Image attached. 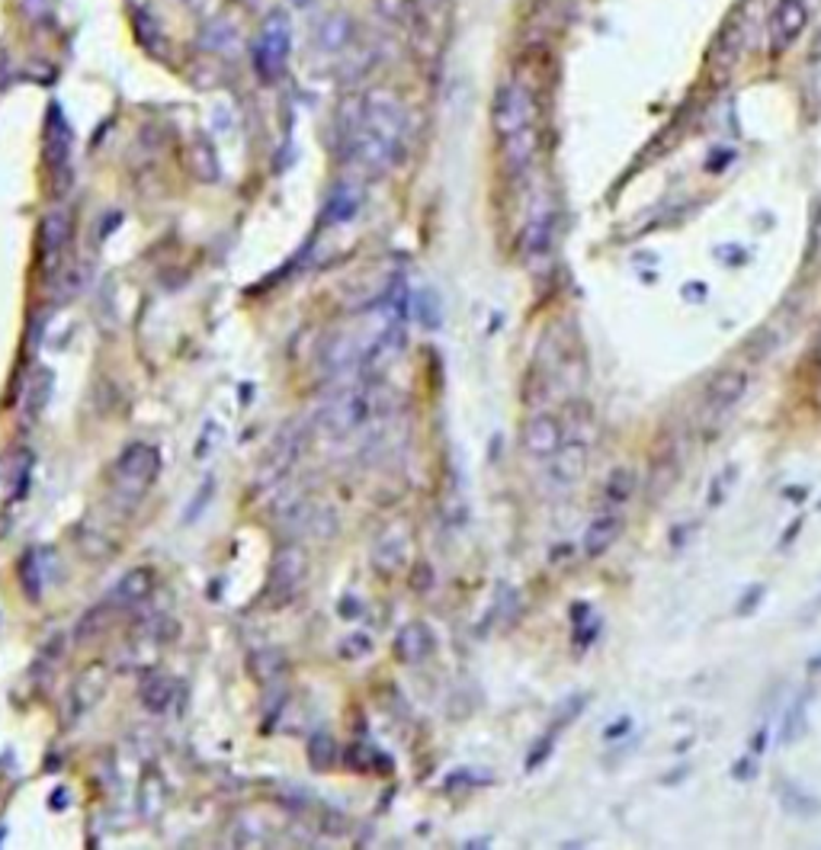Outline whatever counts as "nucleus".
Instances as JSON below:
<instances>
[{
    "instance_id": "nucleus-26",
    "label": "nucleus",
    "mask_w": 821,
    "mask_h": 850,
    "mask_svg": "<svg viewBox=\"0 0 821 850\" xmlns=\"http://www.w3.org/2000/svg\"><path fill=\"white\" fill-rule=\"evenodd\" d=\"M305 754H308V764H312V771H331L334 764H338V758H341V748H338V741H334V735L331 732H325V728H318L312 738H308V748H305Z\"/></svg>"
},
{
    "instance_id": "nucleus-37",
    "label": "nucleus",
    "mask_w": 821,
    "mask_h": 850,
    "mask_svg": "<svg viewBox=\"0 0 821 850\" xmlns=\"http://www.w3.org/2000/svg\"><path fill=\"white\" fill-rule=\"evenodd\" d=\"M763 597H767V587H763V584H751V587L738 597L735 613H738V617H751V613H757V607H760Z\"/></svg>"
},
{
    "instance_id": "nucleus-35",
    "label": "nucleus",
    "mask_w": 821,
    "mask_h": 850,
    "mask_svg": "<svg viewBox=\"0 0 821 850\" xmlns=\"http://www.w3.org/2000/svg\"><path fill=\"white\" fill-rule=\"evenodd\" d=\"M635 492V472L632 469H614L607 485H604V500L610 504H626Z\"/></svg>"
},
{
    "instance_id": "nucleus-38",
    "label": "nucleus",
    "mask_w": 821,
    "mask_h": 850,
    "mask_svg": "<svg viewBox=\"0 0 821 850\" xmlns=\"http://www.w3.org/2000/svg\"><path fill=\"white\" fill-rule=\"evenodd\" d=\"M555 735H558V732L548 728L546 735H543V741L530 751V761H527V771H530V774H533L536 767H543V764L548 761V754H552V748H555Z\"/></svg>"
},
{
    "instance_id": "nucleus-6",
    "label": "nucleus",
    "mask_w": 821,
    "mask_h": 850,
    "mask_svg": "<svg viewBox=\"0 0 821 850\" xmlns=\"http://www.w3.org/2000/svg\"><path fill=\"white\" fill-rule=\"evenodd\" d=\"M305 443H308V430H305V424L289 421V424L282 427V430L274 436V443H270V449H267L261 469H257V485L267 489V485H276L279 479H286V475L292 472V466L299 462Z\"/></svg>"
},
{
    "instance_id": "nucleus-41",
    "label": "nucleus",
    "mask_w": 821,
    "mask_h": 850,
    "mask_svg": "<svg viewBox=\"0 0 821 850\" xmlns=\"http://www.w3.org/2000/svg\"><path fill=\"white\" fill-rule=\"evenodd\" d=\"M632 725H635L632 715H622L619 722H610V725L604 728V738H607V741H619V738H626V735L632 732Z\"/></svg>"
},
{
    "instance_id": "nucleus-46",
    "label": "nucleus",
    "mask_w": 821,
    "mask_h": 850,
    "mask_svg": "<svg viewBox=\"0 0 821 850\" xmlns=\"http://www.w3.org/2000/svg\"><path fill=\"white\" fill-rule=\"evenodd\" d=\"M819 613H821V594H819V597H816V600H812V607H809V610L803 613V620H816Z\"/></svg>"
},
{
    "instance_id": "nucleus-29",
    "label": "nucleus",
    "mask_w": 821,
    "mask_h": 850,
    "mask_svg": "<svg viewBox=\"0 0 821 850\" xmlns=\"http://www.w3.org/2000/svg\"><path fill=\"white\" fill-rule=\"evenodd\" d=\"M164 796H167V789L161 783V774L148 771L138 783V812H144V819H154L164 809Z\"/></svg>"
},
{
    "instance_id": "nucleus-36",
    "label": "nucleus",
    "mask_w": 821,
    "mask_h": 850,
    "mask_svg": "<svg viewBox=\"0 0 821 850\" xmlns=\"http://www.w3.org/2000/svg\"><path fill=\"white\" fill-rule=\"evenodd\" d=\"M735 472H738V466H729V469H725V472H722V475L712 482V489H709V507H719V504L725 500L729 489H732V485H735V479H738Z\"/></svg>"
},
{
    "instance_id": "nucleus-39",
    "label": "nucleus",
    "mask_w": 821,
    "mask_h": 850,
    "mask_svg": "<svg viewBox=\"0 0 821 850\" xmlns=\"http://www.w3.org/2000/svg\"><path fill=\"white\" fill-rule=\"evenodd\" d=\"M212 495H215V479L209 475L203 485H200V492H197V497H193L197 504H190V510L184 513V520H187V523H190V520H197V517L203 513L205 507H209V497H212Z\"/></svg>"
},
{
    "instance_id": "nucleus-19",
    "label": "nucleus",
    "mask_w": 821,
    "mask_h": 850,
    "mask_svg": "<svg viewBox=\"0 0 821 850\" xmlns=\"http://www.w3.org/2000/svg\"><path fill=\"white\" fill-rule=\"evenodd\" d=\"M552 231H555V218H552L548 210H536V213L530 215V221H527V228H523V238H520L527 261H543V257H548V251H552Z\"/></svg>"
},
{
    "instance_id": "nucleus-9",
    "label": "nucleus",
    "mask_w": 821,
    "mask_h": 850,
    "mask_svg": "<svg viewBox=\"0 0 821 850\" xmlns=\"http://www.w3.org/2000/svg\"><path fill=\"white\" fill-rule=\"evenodd\" d=\"M748 385H751V376L745 369H722L719 376H712V382L703 392V418L706 421L725 418L748 395Z\"/></svg>"
},
{
    "instance_id": "nucleus-17",
    "label": "nucleus",
    "mask_w": 821,
    "mask_h": 850,
    "mask_svg": "<svg viewBox=\"0 0 821 850\" xmlns=\"http://www.w3.org/2000/svg\"><path fill=\"white\" fill-rule=\"evenodd\" d=\"M154 584H157V578H154L151 568H129V571L116 581L110 600H113L116 607H136V604L148 600V597L154 594Z\"/></svg>"
},
{
    "instance_id": "nucleus-49",
    "label": "nucleus",
    "mask_w": 821,
    "mask_h": 850,
    "mask_svg": "<svg viewBox=\"0 0 821 850\" xmlns=\"http://www.w3.org/2000/svg\"><path fill=\"white\" fill-rule=\"evenodd\" d=\"M0 845H3V825H0Z\"/></svg>"
},
{
    "instance_id": "nucleus-28",
    "label": "nucleus",
    "mask_w": 821,
    "mask_h": 850,
    "mask_svg": "<svg viewBox=\"0 0 821 850\" xmlns=\"http://www.w3.org/2000/svg\"><path fill=\"white\" fill-rule=\"evenodd\" d=\"M379 758H382V754H379L372 745H363V741H356V745H350V748L343 751V764H346L350 771H356V774L389 771L392 761H379Z\"/></svg>"
},
{
    "instance_id": "nucleus-2",
    "label": "nucleus",
    "mask_w": 821,
    "mask_h": 850,
    "mask_svg": "<svg viewBox=\"0 0 821 850\" xmlns=\"http://www.w3.org/2000/svg\"><path fill=\"white\" fill-rule=\"evenodd\" d=\"M389 411V398L386 392L369 382V379H359L353 385L341 389L318 415V424L321 430L331 436V440H343L363 427H369L376 418H382Z\"/></svg>"
},
{
    "instance_id": "nucleus-3",
    "label": "nucleus",
    "mask_w": 821,
    "mask_h": 850,
    "mask_svg": "<svg viewBox=\"0 0 821 850\" xmlns=\"http://www.w3.org/2000/svg\"><path fill=\"white\" fill-rule=\"evenodd\" d=\"M491 126L497 132V139H510L530 126H536V97L523 80H504L494 90V103H491Z\"/></svg>"
},
{
    "instance_id": "nucleus-45",
    "label": "nucleus",
    "mask_w": 821,
    "mask_h": 850,
    "mask_svg": "<svg viewBox=\"0 0 821 850\" xmlns=\"http://www.w3.org/2000/svg\"><path fill=\"white\" fill-rule=\"evenodd\" d=\"M812 254H821V210L819 218H816V228H812Z\"/></svg>"
},
{
    "instance_id": "nucleus-8",
    "label": "nucleus",
    "mask_w": 821,
    "mask_h": 850,
    "mask_svg": "<svg viewBox=\"0 0 821 850\" xmlns=\"http://www.w3.org/2000/svg\"><path fill=\"white\" fill-rule=\"evenodd\" d=\"M809 26V7L806 0H776L770 23H767V46L770 55H783L796 46L803 29Z\"/></svg>"
},
{
    "instance_id": "nucleus-48",
    "label": "nucleus",
    "mask_w": 821,
    "mask_h": 850,
    "mask_svg": "<svg viewBox=\"0 0 821 850\" xmlns=\"http://www.w3.org/2000/svg\"><path fill=\"white\" fill-rule=\"evenodd\" d=\"M809 671L816 674V671H821V651L816 655V658H809Z\"/></svg>"
},
{
    "instance_id": "nucleus-30",
    "label": "nucleus",
    "mask_w": 821,
    "mask_h": 850,
    "mask_svg": "<svg viewBox=\"0 0 821 850\" xmlns=\"http://www.w3.org/2000/svg\"><path fill=\"white\" fill-rule=\"evenodd\" d=\"M113 610H116V604H97L93 610H87L80 617V623L74 626V638L87 642V638H97L100 633H106L113 626Z\"/></svg>"
},
{
    "instance_id": "nucleus-31",
    "label": "nucleus",
    "mask_w": 821,
    "mask_h": 850,
    "mask_svg": "<svg viewBox=\"0 0 821 850\" xmlns=\"http://www.w3.org/2000/svg\"><path fill=\"white\" fill-rule=\"evenodd\" d=\"M52 389H55V376H52L49 369H39V372L33 376L29 389H26V415H29V418H39V415L46 411V405H49V398H52Z\"/></svg>"
},
{
    "instance_id": "nucleus-22",
    "label": "nucleus",
    "mask_w": 821,
    "mask_h": 850,
    "mask_svg": "<svg viewBox=\"0 0 821 850\" xmlns=\"http://www.w3.org/2000/svg\"><path fill=\"white\" fill-rule=\"evenodd\" d=\"M174 694H177V684L174 677L167 674H148L138 687V703L148 709L151 715H161L167 709L174 707Z\"/></svg>"
},
{
    "instance_id": "nucleus-23",
    "label": "nucleus",
    "mask_w": 821,
    "mask_h": 850,
    "mask_svg": "<svg viewBox=\"0 0 821 850\" xmlns=\"http://www.w3.org/2000/svg\"><path fill=\"white\" fill-rule=\"evenodd\" d=\"M501 151H504V161H507L510 170H527L533 164L536 151H540V126H530V129L504 139Z\"/></svg>"
},
{
    "instance_id": "nucleus-7",
    "label": "nucleus",
    "mask_w": 821,
    "mask_h": 850,
    "mask_svg": "<svg viewBox=\"0 0 821 850\" xmlns=\"http://www.w3.org/2000/svg\"><path fill=\"white\" fill-rule=\"evenodd\" d=\"M308 578V553L302 546H282L276 553L270 578H267V600L274 607H282L286 600H292L299 594V587Z\"/></svg>"
},
{
    "instance_id": "nucleus-13",
    "label": "nucleus",
    "mask_w": 821,
    "mask_h": 850,
    "mask_svg": "<svg viewBox=\"0 0 821 850\" xmlns=\"http://www.w3.org/2000/svg\"><path fill=\"white\" fill-rule=\"evenodd\" d=\"M408 553H410V533L408 527H392L389 533L379 536L376 549H372V568L382 574V578H392L399 574L402 568L408 566Z\"/></svg>"
},
{
    "instance_id": "nucleus-43",
    "label": "nucleus",
    "mask_w": 821,
    "mask_h": 850,
    "mask_svg": "<svg viewBox=\"0 0 821 850\" xmlns=\"http://www.w3.org/2000/svg\"><path fill=\"white\" fill-rule=\"evenodd\" d=\"M706 292H709V286L706 283H686L681 289V295H684L686 302H706Z\"/></svg>"
},
{
    "instance_id": "nucleus-25",
    "label": "nucleus",
    "mask_w": 821,
    "mask_h": 850,
    "mask_svg": "<svg viewBox=\"0 0 821 850\" xmlns=\"http://www.w3.org/2000/svg\"><path fill=\"white\" fill-rule=\"evenodd\" d=\"M809 732V697H796L786 712H783V725H780V745L790 748L796 741H803Z\"/></svg>"
},
{
    "instance_id": "nucleus-44",
    "label": "nucleus",
    "mask_w": 821,
    "mask_h": 850,
    "mask_svg": "<svg viewBox=\"0 0 821 850\" xmlns=\"http://www.w3.org/2000/svg\"><path fill=\"white\" fill-rule=\"evenodd\" d=\"M338 613H341L343 620H356V617L363 613V607H359V600H356V597H343L341 607H338Z\"/></svg>"
},
{
    "instance_id": "nucleus-42",
    "label": "nucleus",
    "mask_w": 821,
    "mask_h": 850,
    "mask_svg": "<svg viewBox=\"0 0 821 850\" xmlns=\"http://www.w3.org/2000/svg\"><path fill=\"white\" fill-rule=\"evenodd\" d=\"M343 658H346V651H356V658H363L366 651H369V638L363 636H350V642H343L341 645Z\"/></svg>"
},
{
    "instance_id": "nucleus-34",
    "label": "nucleus",
    "mask_w": 821,
    "mask_h": 850,
    "mask_svg": "<svg viewBox=\"0 0 821 850\" xmlns=\"http://www.w3.org/2000/svg\"><path fill=\"white\" fill-rule=\"evenodd\" d=\"M410 305H414V312H417V318H420L424 328H430V331L440 328V321H443V308H440V295H437L433 289L417 292Z\"/></svg>"
},
{
    "instance_id": "nucleus-27",
    "label": "nucleus",
    "mask_w": 821,
    "mask_h": 850,
    "mask_svg": "<svg viewBox=\"0 0 821 850\" xmlns=\"http://www.w3.org/2000/svg\"><path fill=\"white\" fill-rule=\"evenodd\" d=\"M359 203H363V193H359L353 183H341V187L328 196L325 221H331V225H338V221H350L353 215L359 213Z\"/></svg>"
},
{
    "instance_id": "nucleus-11",
    "label": "nucleus",
    "mask_w": 821,
    "mask_h": 850,
    "mask_svg": "<svg viewBox=\"0 0 821 850\" xmlns=\"http://www.w3.org/2000/svg\"><path fill=\"white\" fill-rule=\"evenodd\" d=\"M372 338H356L350 331H338L325 341L321 354H318V363L328 369V372H353L359 369L363 356H366V347H369Z\"/></svg>"
},
{
    "instance_id": "nucleus-10",
    "label": "nucleus",
    "mask_w": 821,
    "mask_h": 850,
    "mask_svg": "<svg viewBox=\"0 0 821 850\" xmlns=\"http://www.w3.org/2000/svg\"><path fill=\"white\" fill-rule=\"evenodd\" d=\"M106 687H110V668H106L103 661H93L90 668H84V671L74 677V684H71V719H80L84 712H90V709L97 707V703L103 700Z\"/></svg>"
},
{
    "instance_id": "nucleus-40",
    "label": "nucleus",
    "mask_w": 821,
    "mask_h": 850,
    "mask_svg": "<svg viewBox=\"0 0 821 850\" xmlns=\"http://www.w3.org/2000/svg\"><path fill=\"white\" fill-rule=\"evenodd\" d=\"M757 771H760V764H757L754 754H742V758L732 764V777L738 779V783H751V779L757 777Z\"/></svg>"
},
{
    "instance_id": "nucleus-33",
    "label": "nucleus",
    "mask_w": 821,
    "mask_h": 850,
    "mask_svg": "<svg viewBox=\"0 0 821 850\" xmlns=\"http://www.w3.org/2000/svg\"><path fill=\"white\" fill-rule=\"evenodd\" d=\"M46 161H49V167H62L68 161V129H65V123L55 119V113H52L49 136H46Z\"/></svg>"
},
{
    "instance_id": "nucleus-5",
    "label": "nucleus",
    "mask_w": 821,
    "mask_h": 850,
    "mask_svg": "<svg viewBox=\"0 0 821 850\" xmlns=\"http://www.w3.org/2000/svg\"><path fill=\"white\" fill-rule=\"evenodd\" d=\"M157 472H161V453H157V446H151V443H132V446H126L123 456L116 459L113 479H116V489H119L123 495L141 497L157 482Z\"/></svg>"
},
{
    "instance_id": "nucleus-4",
    "label": "nucleus",
    "mask_w": 821,
    "mask_h": 850,
    "mask_svg": "<svg viewBox=\"0 0 821 850\" xmlns=\"http://www.w3.org/2000/svg\"><path fill=\"white\" fill-rule=\"evenodd\" d=\"M289 52H292V23L282 10L270 13L264 20V29L257 36L254 46V65L264 80H276L289 65Z\"/></svg>"
},
{
    "instance_id": "nucleus-12",
    "label": "nucleus",
    "mask_w": 821,
    "mask_h": 850,
    "mask_svg": "<svg viewBox=\"0 0 821 850\" xmlns=\"http://www.w3.org/2000/svg\"><path fill=\"white\" fill-rule=\"evenodd\" d=\"M561 443H565V430H561V421L552 415H533L523 424V449L533 459H552L561 449Z\"/></svg>"
},
{
    "instance_id": "nucleus-15",
    "label": "nucleus",
    "mask_w": 821,
    "mask_h": 850,
    "mask_svg": "<svg viewBox=\"0 0 821 850\" xmlns=\"http://www.w3.org/2000/svg\"><path fill=\"white\" fill-rule=\"evenodd\" d=\"M437 648V636L427 623H408L399 630V636L392 642V651H395V661L402 664H420L433 655Z\"/></svg>"
},
{
    "instance_id": "nucleus-16",
    "label": "nucleus",
    "mask_w": 821,
    "mask_h": 850,
    "mask_svg": "<svg viewBox=\"0 0 821 850\" xmlns=\"http://www.w3.org/2000/svg\"><path fill=\"white\" fill-rule=\"evenodd\" d=\"M745 36H748V29H745V16H742V13L729 16V23L722 26L719 39H716L712 65H719L722 72H732V68L738 65V59L745 55Z\"/></svg>"
},
{
    "instance_id": "nucleus-1",
    "label": "nucleus",
    "mask_w": 821,
    "mask_h": 850,
    "mask_svg": "<svg viewBox=\"0 0 821 850\" xmlns=\"http://www.w3.org/2000/svg\"><path fill=\"white\" fill-rule=\"evenodd\" d=\"M410 139L408 106L392 90H372L363 100V110L353 126L350 154L369 174L382 177L405 161Z\"/></svg>"
},
{
    "instance_id": "nucleus-32",
    "label": "nucleus",
    "mask_w": 821,
    "mask_h": 850,
    "mask_svg": "<svg viewBox=\"0 0 821 850\" xmlns=\"http://www.w3.org/2000/svg\"><path fill=\"white\" fill-rule=\"evenodd\" d=\"M20 584L33 604L42 600V566H39V553H33V549L20 559Z\"/></svg>"
},
{
    "instance_id": "nucleus-21",
    "label": "nucleus",
    "mask_w": 821,
    "mask_h": 850,
    "mask_svg": "<svg viewBox=\"0 0 821 850\" xmlns=\"http://www.w3.org/2000/svg\"><path fill=\"white\" fill-rule=\"evenodd\" d=\"M622 533V520L616 513H601L591 520V527L584 530V556L588 559H601L604 553H610L616 540Z\"/></svg>"
},
{
    "instance_id": "nucleus-18",
    "label": "nucleus",
    "mask_w": 821,
    "mask_h": 850,
    "mask_svg": "<svg viewBox=\"0 0 821 850\" xmlns=\"http://www.w3.org/2000/svg\"><path fill=\"white\" fill-rule=\"evenodd\" d=\"M776 799H780V809L793 819H819L821 815V799L812 789H806L803 783L783 779L776 786Z\"/></svg>"
},
{
    "instance_id": "nucleus-47",
    "label": "nucleus",
    "mask_w": 821,
    "mask_h": 850,
    "mask_svg": "<svg viewBox=\"0 0 821 850\" xmlns=\"http://www.w3.org/2000/svg\"><path fill=\"white\" fill-rule=\"evenodd\" d=\"M812 59H816V62L821 59V33L816 36V42H812Z\"/></svg>"
},
{
    "instance_id": "nucleus-24",
    "label": "nucleus",
    "mask_w": 821,
    "mask_h": 850,
    "mask_svg": "<svg viewBox=\"0 0 821 850\" xmlns=\"http://www.w3.org/2000/svg\"><path fill=\"white\" fill-rule=\"evenodd\" d=\"M39 244H42V261L46 267H52L62 254H65V244H68V218L62 213H52L42 218V228H39Z\"/></svg>"
},
{
    "instance_id": "nucleus-20",
    "label": "nucleus",
    "mask_w": 821,
    "mask_h": 850,
    "mask_svg": "<svg viewBox=\"0 0 821 850\" xmlns=\"http://www.w3.org/2000/svg\"><path fill=\"white\" fill-rule=\"evenodd\" d=\"M248 671H251V677H254L261 687H274V684H279V681L286 677L289 658H286L279 648H254V651L248 655Z\"/></svg>"
},
{
    "instance_id": "nucleus-14",
    "label": "nucleus",
    "mask_w": 821,
    "mask_h": 850,
    "mask_svg": "<svg viewBox=\"0 0 821 850\" xmlns=\"http://www.w3.org/2000/svg\"><path fill=\"white\" fill-rule=\"evenodd\" d=\"M588 472V446L561 443V449L548 459V482L555 489H574Z\"/></svg>"
}]
</instances>
